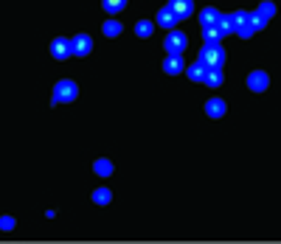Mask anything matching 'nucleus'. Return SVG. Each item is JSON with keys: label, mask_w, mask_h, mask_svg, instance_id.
Here are the masks:
<instances>
[{"label": "nucleus", "mask_w": 281, "mask_h": 244, "mask_svg": "<svg viewBox=\"0 0 281 244\" xmlns=\"http://www.w3.org/2000/svg\"><path fill=\"white\" fill-rule=\"evenodd\" d=\"M200 65L208 70V67H222L225 65V51H222V45L219 42H205L203 48H200Z\"/></svg>", "instance_id": "nucleus-1"}, {"label": "nucleus", "mask_w": 281, "mask_h": 244, "mask_svg": "<svg viewBox=\"0 0 281 244\" xmlns=\"http://www.w3.org/2000/svg\"><path fill=\"white\" fill-rule=\"evenodd\" d=\"M76 96H79L76 82H73V79H62V82H57V85H53L51 101H53V104H68V101H73Z\"/></svg>", "instance_id": "nucleus-2"}, {"label": "nucleus", "mask_w": 281, "mask_h": 244, "mask_svg": "<svg viewBox=\"0 0 281 244\" xmlns=\"http://www.w3.org/2000/svg\"><path fill=\"white\" fill-rule=\"evenodd\" d=\"M186 45H189V37H186L183 31H169V37H166V42H163V48L169 53H183Z\"/></svg>", "instance_id": "nucleus-3"}, {"label": "nucleus", "mask_w": 281, "mask_h": 244, "mask_svg": "<svg viewBox=\"0 0 281 244\" xmlns=\"http://www.w3.org/2000/svg\"><path fill=\"white\" fill-rule=\"evenodd\" d=\"M51 56L53 59H68V56H73V45L68 37H57V40L51 42Z\"/></svg>", "instance_id": "nucleus-4"}, {"label": "nucleus", "mask_w": 281, "mask_h": 244, "mask_svg": "<svg viewBox=\"0 0 281 244\" xmlns=\"http://www.w3.org/2000/svg\"><path fill=\"white\" fill-rule=\"evenodd\" d=\"M71 45H73V56H87V53L93 51V40L87 34H76L71 40Z\"/></svg>", "instance_id": "nucleus-5"}, {"label": "nucleus", "mask_w": 281, "mask_h": 244, "mask_svg": "<svg viewBox=\"0 0 281 244\" xmlns=\"http://www.w3.org/2000/svg\"><path fill=\"white\" fill-rule=\"evenodd\" d=\"M267 85H270V76L264 70H253L248 76V87L253 93H264V90H267Z\"/></svg>", "instance_id": "nucleus-6"}, {"label": "nucleus", "mask_w": 281, "mask_h": 244, "mask_svg": "<svg viewBox=\"0 0 281 244\" xmlns=\"http://www.w3.org/2000/svg\"><path fill=\"white\" fill-rule=\"evenodd\" d=\"M166 6L177 14V20H186L191 12H194V0H169Z\"/></svg>", "instance_id": "nucleus-7"}, {"label": "nucleus", "mask_w": 281, "mask_h": 244, "mask_svg": "<svg viewBox=\"0 0 281 244\" xmlns=\"http://www.w3.org/2000/svg\"><path fill=\"white\" fill-rule=\"evenodd\" d=\"M163 70L169 73V76H177V73H183V70H186L183 56H180V53H169V56L163 59Z\"/></svg>", "instance_id": "nucleus-8"}, {"label": "nucleus", "mask_w": 281, "mask_h": 244, "mask_svg": "<svg viewBox=\"0 0 281 244\" xmlns=\"http://www.w3.org/2000/svg\"><path fill=\"white\" fill-rule=\"evenodd\" d=\"M177 23H180V20H177V14L172 12L169 6H163L160 12H157V26H163V28H175Z\"/></svg>", "instance_id": "nucleus-9"}, {"label": "nucleus", "mask_w": 281, "mask_h": 244, "mask_svg": "<svg viewBox=\"0 0 281 244\" xmlns=\"http://www.w3.org/2000/svg\"><path fill=\"white\" fill-rule=\"evenodd\" d=\"M225 110H228V107H225L222 99H208V101H205V112H208L211 118H222Z\"/></svg>", "instance_id": "nucleus-10"}, {"label": "nucleus", "mask_w": 281, "mask_h": 244, "mask_svg": "<svg viewBox=\"0 0 281 244\" xmlns=\"http://www.w3.org/2000/svg\"><path fill=\"white\" fill-rule=\"evenodd\" d=\"M222 79H225V76H222V67H208V70H205V76H203V82L208 87H214V90L222 85Z\"/></svg>", "instance_id": "nucleus-11"}, {"label": "nucleus", "mask_w": 281, "mask_h": 244, "mask_svg": "<svg viewBox=\"0 0 281 244\" xmlns=\"http://www.w3.org/2000/svg\"><path fill=\"white\" fill-rule=\"evenodd\" d=\"M222 37H225V34L219 31V26H216V23H214V26H203V40L205 42H219Z\"/></svg>", "instance_id": "nucleus-12"}, {"label": "nucleus", "mask_w": 281, "mask_h": 244, "mask_svg": "<svg viewBox=\"0 0 281 244\" xmlns=\"http://www.w3.org/2000/svg\"><path fill=\"white\" fill-rule=\"evenodd\" d=\"M216 20H219V12H216V9L205 6L203 12H200V26H214Z\"/></svg>", "instance_id": "nucleus-13"}, {"label": "nucleus", "mask_w": 281, "mask_h": 244, "mask_svg": "<svg viewBox=\"0 0 281 244\" xmlns=\"http://www.w3.org/2000/svg\"><path fill=\"white\" fill-rule=\"evenodd\" d=\"M256 14H259L262 20H273V17H275V3H270V0H264V3H259V9H256Z\"/></svg>", "instance_id": "nucleus-14"}, {"label": "nucleus", "mask_w": 281, "mask_h": 244, "mask_svg": "<svg viewBox=\"0 0 281 244\" xmlns=\"http://www.w3.org/2000/svg\"><path fill=\"white\" fill-rule=\"evenodd\" d=\"M93 172H96L98 177H110V174H113V163L101 157V160H96V163H93Z\"/></svg>", "instance_id": "nucleus-15"}, {"label": "nucleus", "mask_w": 281, "mask_h": 244, "mask_svg": "<svg viewBox=\"0 0 281 244\" xmlns=\"http://www.w3.org/2000/svg\"><path fill=\"white\" fill-rule=\"evenodd\" d=\"M186 76H189L191 82H203V76H205V67L200 65V62H194V65H189V67H186Z\"/></svg>", "instance_id": "nucleus-16"}, {"label": "nucleus", "mask_w": 281, "mask_h": 244, "mask_svg": "<svg viewBox=\"0 0 281 244\" xmlns=\"http://www.w3.org/2000/svg\"><path fill=\"white\" fill-rule=\"evenodd\" d=\"M110 199H113L110 188H96V191H93V202L96 205H110Z\"/></svg>", "instance_id": "nucleus-17"}, {"label": "nucleus", "mask_w": 281, "mask_h": 244, "mask_svg": "<svg viewBox=\"0 0 281 244\" xmlns=\"http://www.w3.org/2000/svg\"><path fill=\"white\" fill-rule=\"evenodd\" d=\"M101 6H104L107 14H118L121 9L127 6V0H101Z\"/></svg>", "instance_id": "nucleus-18"}, {"label": "nucleus", "mask_w": 281, "mask_h": 244, "mask_svg": "<svg viewBox=\"0 0 281 244\" xmlns=\"http://www.w3.org/2000/svg\"><path fill=\"white\" fill-rule=\"evenodd\" d=\"M152 31H155V23L138 20V26H135V34H138V37H152Z\"/></svg>", "instance_id": "nucleus-19"}, {"label": "nucleus", "mask_w": 281, "mask_h": 244, "mask_svg": "<svg viewBox=\"0 0 281 244\" xmlns=\"http://www.w3.org/2000/svg\"><path fill=\"white\" fill-rule=\"evenodd\" d=\"M101 31H104V37H118V34H121V23H118V20H107L104 26H101Z\"/></svg>", "instance_id": "nucleus-20"}, {"label": "nucleus", "mask_w": 281, "mask_h": 244, "mask_svg": "<svg viewBox=\"0 0 281 244\" xmlns=\"http://www.w3.org/2000/svg\"><path fill=\"white\" fill-rule=\"evenodd\" d=\"M248 26L253 28V31H262V28H267V20H262L259 14H248Z\"/></svg>", "instance_id": "nucleus-21"}, {"label": "nucleus", "mask_w": 281, "mask_h": 244, "mask_svg": "<svg viewBox=\"0 0 281 244\" xmlns=\"http://www.w3.org/2000/svg\"><path fill=\"white\" fill-rule=\"evenodd\" d=\"M216 26H219V31H222V34H231V31H234L231 14H219V20H216Z\"/></svg>", "instance_id": "nucleus-22"}, {"label": "nucleus", "mask_w": 281, "mask_h": 244, "mask_svg": "<svg viewBox=\"0 0 281 244\" xmlns=\"http://www.w3.org/2000/svg\"><path fill=\"white\" fill-rule=\"evenodd\" d=\"M231 23H234V31H236L239 26L248 23V12H234V14H231Z\"/></svg>", "instance_id": "nucleus-23"}, {"label": "nucleus", "mask_w": 281, "mask_h": 244, "mask_svg": "<svg viewBox=\"0 0 281 244\" xmlns=\"http://www.w3.org/2000/svg\"><path fill=\"white\" fill-rule=\"evenodd\" d=\"M236 34H239V37H242V40H250V37H253V28H250L248 26V23H245V26H239V28H236Z\"/></svg>", "instance_id": "nucleus-24"}, {"label": "nucleus", "mask_w": 281, "mask_h": 244, "mask_svg": "<svg viewBox=\"0 0 281 244\" xmlns=\"http://www.w3.org/2000/svg\"><path fill=\"white\" fill-rule=\"evenodd\" d=\"M12 227H14L12 216H0V230H12Z\"/></svg>", "instance_id": "nucleus-25"}]
</instances>
